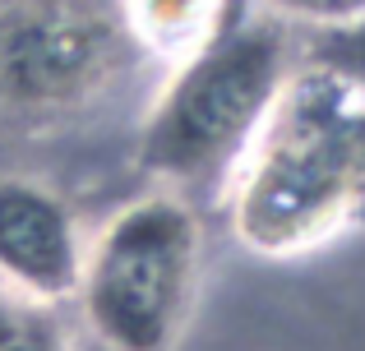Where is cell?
Instances as JSON below:
<instances>
[{
    "instance_id": "6da1fadb",
    "label": "cell",
    "mask_w": 365,
    "mask_h": 351,
    "mask_svg": "<svg viewBox=\"0 0 365 351\" xmlns=\"http://www.w3.org/2000/svg\"><path fill=\"white\" fill-rule=\"evenodd\" d=\"M365 217V88L324 61L292 70L236 162L232 222L259 254H305Z\"/></svg>"
},
{
    "instance_id": "9c48e42d",
    "label": "cell",
    "mask_w": 365,
    "mask_h": 351,
    "mask_svg": "<svg viewBox=\"0 0 365 351\" xmlns=\"http://www.w3.org/2000/svg\"><path fill=\"white\" fill-rule=\"evenodd\" d=\"M268 5L292 19H310V23H347L365 14V0H268Z\"/></svg>"
},
{
    "instance_id": "ba28073f",
    "label": "cell",
    "mask_w": 365,
    "mask_h": 351,
    "mask_svg": "<svg viewBox=\"0 0 365 351\" xmlns=\"http://www.w3.org/2000/svg\"><path fill=\"white\" fill-rule=\"evenodd\" d=\"M310 61H324L333 70L351 74L365 88V14L347 19V23H329V33L310 46Z\"/></svg>"
},
{
    "instance_id": "277c9868",
    "label": "cell",
    "mask_w": 365,
    "mask_h": 351,
    "mask_svg": "<svg viewBox=\"0 0 365 351\" xmlns=\"http://www.w3.org/2000/svg\"><path fill=\"white\" fill-rule=\"evenodd\" d=\"M120 65V28L98 0L0 5V111L56 120L88 107Z\"/></svg>"
},
{
    "instance_id": "3957f363",
    "label": "cell",
    "mask_w": 365,
    "mask_h": 351,
    "mask_svg": "<svg viewBox=\"0 0 365 351\" xmlns=\"http://www.w3.org/2000/svg\"><path fill=\"white\" fill-rule=\"evenodd\" d=\"M195 208L180 194H143L125 204L83 250L79 305L107 351H167L180 337L199 282Z\"/></svg>"
},
{
    "instance_id": "52a82bcc",
    "label": "cell",
    "mask_w": 365,
    "mask_h": 351,
    "mask_svg": "<svg viewBox=\"0 0 365 351\" xmlns=\"http://www.w3.org/2000/svg\"><path fill=\"white\" fill-rule=\"evenodd\" d=\"M0 351H74L51 305L33 296H0Z\"/></svg>"
},
{
    "instance_id": "7a4b0ae2",
    "label": "cell",
    "mask_w": 365,
    "mask_h": 351,
    "mask_svg": "<svg viewBox=\"0 0 365 351\" xmlns=\"http://www.w3.org/2000/svg\"><path fill=\"white\" fill-rule=\"evenodd\" d=\"M287 74V37L273 23H232L180 56L143 120V167L171 185L232 172Z\"/></svg>"
},
{
    "instance_id": "5b68a950",
    "label": "cell",
    "mask_w": 365,
    "mask_h": 351,
    "mask_svg": "<svg viewBox=\"0 0 365 351\" xmlns=\"http://www.w3.org/2000/svg\"><path fill=\"white\" fill-rule=\"evenodd\" d=\"M83 273V241L70 208L46 185L0 176V282L42 305L74 296Z\"/></svg>"
},
{
    "instance_id": "8992f818",
    "label": "cell",
    "mask_w": 365,
    "mask_h": 351,
    "mask_svg": "<svg viewBox=\"0 0 365 351\" xmlns=\"http://www.w3.org/2000/svg\"><path fill=\"white\" fill-rule=\"evenodd\" d=\"M120 14L125 33L167 61H180L204 42H213L217 33H227L232 23H241L236 0H125Z\"/></svg>"
}]
</instances>
